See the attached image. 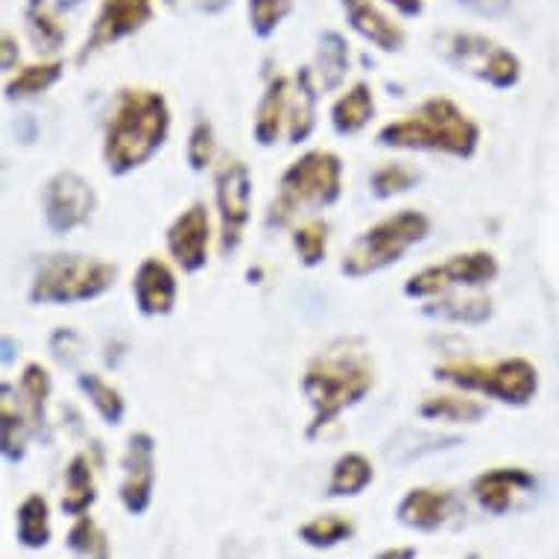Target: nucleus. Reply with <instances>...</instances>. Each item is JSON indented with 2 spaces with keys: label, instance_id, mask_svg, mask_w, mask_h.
Instances as JSON below:
<instances>
[{
  "label": "nucleus",
  "instance_id": "obj_25",
  "mask_svg": "<svg viewBox=\"0 0 559 559\" xmlns=\"http://www.w3.org/2000/svg\"><path fill=\"white\" fill-rule=\"evenodd\" d=\"M15 536L19 545L27 550H41L53 539V519H50V504L41 492H33L21 501L15 510Z\"/></svg>",
  "mask_w": 559,
  "mask_h": 559
},
{
  "label": "nucleus",
  "instance_id": "obj_14",
  "mask_svg": "<svg viewBox=\"0 0 559 559\" xmlns=\"http://www.w3.org/2000/svg\"><path fill=\"white\" fill-rule=\"evenodd\" d=\"M212 214L205 202H191L165 231V243L170 258L182 273H200L209 266V249H212Z\"/></svg>",
  "mask_w": 559,
  "mask_h": 559
},
{
  "label": "nucleus",
  "instance_id": "obj_17",
  "mask_svg": "<svg viewBox=\"0 0 559 559\" xmlns=\"http://www.w3.org/2000/svg\"><path fill=\"white\" fill-rule=\"evenodd\" d=\"M340 7L346 12L348 27L364 41H369L381 53H402L407 45V33L393 15L381 10L378 0H340Z\"/></svg>",
  "mask_w": 559,
  "mask_h": 559
},
{
  "label": "nucleus",
  "instance_id": "obj_13",
  "mask_svg": "<svg viewBox=\"0 0 559 559\" xmlns=\"http://www.w3.org/2000/svg\"><path fill=\"white\" fill-rule=\"evenodd\" d=\"M120 468H123L118 489L120 504L129 515H144L156 492V440L147 431H135L129 437Z\"/></svg>",
  "mask_w": 559,
  "mask_h": 559
},
{
  "label": "nucleus",
  "instance_id": "obj_22",
  "mask_svg": "<svg viewBox=\"0 0 559 559\" xmlns=\"http://www.w3.org/2000/svg\"><path fill=\"white\" fill-rule=\"evenodd\" d=\"M352 71V50L343 33L325 29L317 45V59H313V76L320 83V92H337L346 83Z\"/></svg>",
  "mask_w": 559,
  "mask_h": 559
},
{
  "label": "nucleus",
  "instance_id": "obj_23",
  "mask_svg": "<svg viewBox=\"0 0 559 559\" xmlns=\"http://www.w3.org/2000/svg\"><path fill=\"white\" fill-rule=\"evenodd\" d=\"M376 118V94L369 83H355L331 106V127L337 135H358Z\"/></svg>",
  "mask_w": 559,
  "mask_h": 559
},
{
  "label": "nucleus",
  "instance_id": "obj_10",
  "mask_svg": "<svg viewBox=\"0 0 559 559\" xmlns=\"http://www.w3.org/2000/svg\"><path fill=\"white\" fill-rule=\"evenodd\" d=\"M214 200H217V223H221V255H235L243 243V231L252 214V174L235 156H226L214 170Z\"/></svg>",
  "mask_w": 559,
  "mask_h": 559
},
{
  "label": "nucleus",
  "instance_id": "obj_19",
  "mask_svg": "<svg viewBox=\"0 0 559 559\" xmlns=\"http://www.w3.org/2000/svg\"><path fill=\"white\" fill-rule=\"evenodd\" d=\"M290 92H294V80H287L285 74H273L266 80V88L261 94V103H258L255 111V127H252L258 147H273L287 129Z\"/></svg>",
  "mask_w": 559,
  "mask_h": 559
},
{
  "label": "nucleus",
  "instance_id": "obj_42",
  "mask_svg": "<svg viewBox=\"0 0 559 559\" xmlns=\"http://www.w3.org/2000/svg\"><path fill=\"white\" fill-rule=\"evenodd\" d=\"M457 3H466V7L480 12H492L496 7H504V0H457Z\"/></svg>",
  "mask_w": 559,
  "mask_h": 559
},
{
  "label": "nucleus",
  "instance_id": "obj_7",
  "mask_svg": "<svg viewBox=\"0 0 559 559\" xmlns=\"http://www.w3.org/2000/svg\"><path fill=\"white\" fill-rule=\"evenodd\" d=\"M433 376L457 390L480 393L510 407H527L539 393V369L527 358H501L489 364L449 360L433 369Z\"/></svg>",
  "mask_w": 559,
  "mask_h": 559
},
{
  "label": "nucleus",
  "instance_id": "obj_37",
  "mask_svg": "<svg viewBox=\"0 0 559 559\" xmlns=\"http://www.w3.org/2000/svg\"><path fill=\"white\" fill-rule=\"evenodd\" d=\"M294 12V0H249V29L255 38H273Z\"/></svg>",
  "mask_w": 559,
  "mask_h": 559
},
{
  "label": "nucleus",
  "instance_id": "obj_33",
  "mask_svg": "<svg viewBox=\"0 0 559 559\" xmlns=\"http://www.w3.org/2000/svg\"><path fill=\"white\" fill-rule=\"evenodd\" d=\"M355 536V524L352 519L340 513H325V515H317L311 522H305L299 527V539L308 545V548H317V550H329V548H337L343 542H348Z\"/></svg>",
  "mask_w": 559,
  "mask_h": 559
},
{
  "label": "nucleus",
  "instance_id": "obj_36",
  "mask_svg": "<svg viewBox=\"0 0 559 559\" xmlns=\"http://www.w3.org/2000/svg\"><path fill=\"white\" fill-rule=\"evenodd\" d=\"M185 158H188L193 174H202V170H209L214 165V158H217V135H214V127L209 118L193 120Z\"/></svg>",
  "mask_w": 559,
  "mask_h": 559
},
{
  "label": "nucleus",
  "instance_id": "obj_28",
  "mask_svg": "<svg viewBox=\"0 0 559 559\" xmlns=\"http://www.w3.org/2000/svg\"><path fill=\"white\" fill-rule=\"evenodd\" d=\"M19 399L27 411L29 423H33V431L41 433L47 425V402H50V393H53V378L47 372V367L41 364H27L24 372L19 378Z\"/></svg>",
  "mask_w": 559,
  "mask_h": 559
},
{
  "label": "nucleus",
  "instance_id": "obj_34",
  "mask_svg": "<svg viewBox=\"0 0 559 559\" xmlns=\"http://www.w3.org/2000/svg\"><path fill=\"white\" fill-rule=\"evenodd\" d=\"M68 550L76 554L80 559H111V545L109 536L103 533V527L94 522L92 515L85 513L80 519H74L71 531H68V539H64Z\"/></svg>",
  "mask_w": 559,
  "mask_h": 559
},
{
  "label": "nucleus",
  "instance_id": "obj_2",
  "mask_svg": "<svg viewBox=\"0 0 559 559\" xmlns=\"http://www.w3.org/2000/svg\"><path fill=\"white\" fill-rule=\"evenodd\" d=\"M170 103L156 88L129 85L111 100L106 132H103V162L111 176L135 174L170 138Z\"/></svg>",
  "mask_w": 559,
  "mask_h": 559
},
{
  "label": "nucleus",
  "instance_id": "obj_11",
  "mask_svg": "<svg viewBox=\"0 0 559 559\" xmlns=\"http://www.w3.org/2000/svg\"><path fill=\"white\" fill-rule=\"evenodd\" d=\"M41 205L47 229L53 235H68L92 221V214L97 212V193L92 182L76 170H59L47 179Z\"/></svg>",
  "mask_w": 559,
  "mask_h": 559
},
{
  "label": "nucleus",
  "instance_id": "obj_32",
  "mask_svg": "<svg viewBox=\"0 0 559 559\" xmlns=\"http://www.w3.org/2000/svg\"><path fill=\"white\" fill-rule=\"evenodd\" d=\"M76 384L88 395V402L94 404V411L100 413V419L106 425H120L123 423V416H127V399L120 395L118 386H111L109 381L97 372H80L76 376Z\"/></svg>",
  "mask_w": 559,
  "mask_h": 559
},
{
  "label": "nucleus",
  "instance_id": "obj_40",
  "mask_svg": "<svg viewBox=\"0 0 559 559\" xmlns=\"http://www.w3.org/2000/svg\"><path fill=\"white\" fill-rule=\"evenodd\" d=\"M0 64H3V71H12L19 64V47H15V36L10 29L3 33V59H0Z\"/></svg>",
  "mask_w": 559,
  "mask_h": 559
},
{
  "label": "nucleus",
  "instance_id": "obj_31",
  "mask_svg": "<svg viewBox=\"0 0 559 559\" xmlns=\"http://www.w3.org/2000/svg\"><path fill=\"white\" fill-rule=\"evenodd\" d=\"M24 24H27V36L38 53L56 56L62 50L64 29L56 19V12L47 7V0H29L24 10Z\"/></svg>",
  "mask_w": 559,
  "mask_h": 559
},
{
  "label": "nucleus",
  "instance_id": "obj_1",
  "mask_svg": "<svg viewBox=\"0 0 559 559\" xmlns=\"http://www.w3.org/2000/svg\"><path fill=\"white\" fill-rule=\"evenodd\" d=\"M376 386V364L358 337H340L308 360L302 372V393L311 404L308 440H317L340 416L358 407Z\"/></svg>",
  "mask_w": 559,
  "mask_h": 559
},
{
  "label": "nucleus",
  "instance_id": "obj_21",
  "mask_svg": "<svg viewBox=\"0 0 559 559\" xmlns=\"http://www.w3.org/2000/svg\"><path fill=\"white\" fill-rule=\"evenodd\" d=\"M317 100H320V83L313 76V68H299L290 92V118H287V141L305 144L317 127Z\"/></svg>",
  "mask_w": 559,
  "mask_h": 559
},
{
  "label": "nucleus",
  "instance_id": "obj_24",
  "mask_svg": "<svg viewBox=\"0 0 559 559\" xmlns=\"http://www.w3.org/2000/svg\"><path fill=\"white\" fill-rule=\"evenodd\" d=\"M97 501V480H94L92 457L80 451L64 466V492H62V513L71 519H80Z\"/></svg>",
  "mask_w": 559,
  "mask_h": 559
},
{
  "label": "nucleus",
  "instance_id": "obj_6",
  "mask_svg": "<svg viewBox=\"0 0 559 559\" xmlns=\"http://www.w3.org/2000/svg\"><path fill=\"white\" fill-rule=\"evenodd\" d=\"M118 266L92 255L59 252L47 255L33 273L27 299L33 305H83L109 294Z\"/></svg>",
  "mask_w": 559,
  "mask_h": 559
},
{
  "label": "nucleus",
  "instance_id": "obj_9",
  "mask_svg": "<svg viewBox=\"0 0 559 559\" xmlns=\"http://www.w3.org/2000/svg\"><path fill=\"white\" fill-rule=\"evenodd\" d=\"M501 273L498 258L489 249H472V252H457L449 255L442 264L423 266L404 282V296L407 299H437V296L454 294V290H477V287L492 285Z\"/></svg>",
  "mask_w": 559,
  "mask_h": 559
},
{
  "label": "nucleus",
  "instance_id": "obj_27",
  "mask_svg": "<svg viewBox=\"0 0 559 559\" xmlns=\"http://www.w3.org/2000/svg\"><path fill=\"white\" fill-rule=\"evenodd\" d=\"M425 317H433V320H449V322H463V325H480V322L492 320V299L489 296H457L445 294L437 296L433 302L423 305Z\"/></svg>",
  "mask_w": 559,
  "mask_h": 559
},
{
  "label": "nucleus",
  "instance_id": "obj_4",
  "mask_svg": "<svg viewBox=\"0 0 559 559\" xmlns=\"http://www.w3.org/2000/svg\"><path fill=\"white\" fill-rule=\"evenodd\" d=\"M343 197V158L331 150H308L305 156L287 165L278 179L270 209H266V226L285 229L308 212L331 209Z\"/></svg>",
  "mask_w": 559,
  "mask_h": 559
},
{
  "label": "nucleus",
  "instance_id": "obj_12",
  "mask_svg": "<svg viewBox=\"0 0 559 559\" xmlns=\"http://www.w3.org/2000/svg\"><path fill=\"white\" fill-rule=\"evenodd\" d=\"M153 19H156L153 0H100V10L94 15L92 33L85 36L83 47L76 53V64H85L100 50H106V47L135 36Z\"/></svg>",
  "mask_w": 559,
  "mask_h": 559
},
{
  "label": "nucleus",
  "instance_id": "obj_43",
  "mask_svg": "<svg viewBox=\"0 0 559 559\" xmlns=\"http://www.w3.org/2000/svg\"><path fill=\"white\" fill-rule=\"evenodd\" d=\"M80 3H83V0H56V12H71L76 10Z\"/></svg>",
  "mask_w": 559,
  "mask_h": 559
},
{
  "label": "nucleus",
  "instance_id": "obj_29",
  "mask_svg": "<svg viewBox=\"0 0 559 559\" xmlns=\"http://www.w3.org/2000/svg\"><path fill=\"white\" fill-rule=\"evenodd\" d=\"M419 416L428 419V423L475 425L486 416V404L480 402V399H472V395H428V399L419 404Z\"/></svg>",
  "mask_w": 559,
  "mask_h": 559
},
{
  "label": "nucleus",
  "instance_id": "obj_8",
  "mask_svg": "<svg viewBox=\"0 0 559 559\" xmlns=\"http://www.w3.org/2000/svg\"><path fill=\"white\" fill-rule=\"evenodd\" d=\"M437 45H440L437 50L442 59L457 74L472 76L477 83L498 88V92H510L522 83V59L492 36L472 33V29H451V33H442Z\"/></svg>",
  "mask_w": 559,
  "mask_h": 559
},
{
  "label": "nucleus",
  "instance_id": "obj_15",
  "mask_svg": "<svg viewBox=\"0 0 559 559\" xmlns=\"http://www.w3.org/2000/svg\"><path fill=\"white\" fill-rule=\"evenodd\" d=\"M132 296L141 317H170L179 299V282H176L174 266L162 258H144L132 275Z\"/></svg>",
  "mask_w": 559,
  "mask_h": 559
},
{
  "label": "nucleus",
  "instance_id": "obj_35",
  "mask_svg": "<svg viewBox=\"0 0 559 559\" xmlns=\"http://www.w3.org/2000/svg\"><path fill=\"white\" fill-rule=\"evenodd\" d=\"M419 179H423V174L413 165H407V162H386L378 170H372L369 188H372L378 200H390V197L413 191L419 185Z\"/></svg>",
  "mask_w": 559,
  "mask_h": 559
},
{
  "label": "nucleus",
  "instance_id": "obj_30",
  "mask_svg": "<svg viewBox=\"0 0 559 559\" xmlns=\"http://www.w3.org/2000/svg\"><path fill=\"white\" fill-rule=\"evenodd\" d=\"M64 74L62 59H47V62L27 64V68H19L15 74L7 80V100H29V97H38L45 94L47 88H53Z\"/></svg>",
  "mask_w": 559,
  "mask_h": 559
},
{
  "label": "nucleus",
  "instance_id": "obj_44",
  "mask_svg": "<svg viewBox=\"0 0 559 559\" xmlns=\"http://www.w3.org/2000/svg\"><path fill=\"white\" fill-rule=\"evenodd\" d=\"M167 3H176V0H167Z\"/></svg>",
  "mask_w": 559,
  "mask_h": 559
},
{
  "label": "nucleus",
  "instance_id": "obj_5",
  "mask_svg": "<svg viewBox=\"0 0 559 559\" xmlns=\"http://www.w3.org/2000/svg\"><path fill=\"white\" fill-rule=\"evenodd\" d=\"M431 231V217L419 209H402L390 214L352 240L340 261V273L346 278H367L386 266L399 264L413 247H419Z\"/></svg>",
  "mask_w": 559,
  "mask_h": 559
},
{
  "label": "nucleus",
  "instance_id": "obj_39",
  "mask_svg": "<svg viewBox=\"0 0 559 559\" xmlns=\"http://www.w3.org/2000/svg\"><path fill=\"white\" fill-rule=\"evenodd\" d=\"M386 7H393L404 19H419L425 12V0H386Z\"/></svg>",
  "mask_w": 559,
  "mask_h": 559
},
{
  "label": "nucleus",
  "instance_id": "obj_20",
  "mask_svg": "<svg viewBox=\"0 0 559 559\" xmlns=\"http://www.w3.org/2000/svg\"><path fill=\"white\" fill-rule=\"evenodd\" d=\"M12 384H3V402H0V451L3 460L19 466L21 460L27 457V442L33 437V423H29L27 411L21 399H12Z\"/></svg>",
  "mask_w": 559,
  "mask_h": 559
},
{
  "label": "nucleus",
  "instance_id": "obj_26",
  "mask_svg": "<svg viewBox=\"0 0 559 559\" xmlns=\"http://www.w3.org/2000/svg\"><path fill=\"white\" fill-rule=\"evenodd\" d=\"M372 480H376L372 460L360 451H348V454L334 460L325 492H329V498H358L367 486H372Z\"/></svg>",
  "mask_w": 559,
  "mask_h": 559
},
{
  "label": "nucleus",
  "instance_id": "obj_38",
  "mask_svg": "<svg viewBox=\"0 0 559 559\" xmlns=\"http://www.w3.org/2000/svg\"><path fill=\"white\" fill-rule=\"evenodd\" d=\"M294 249L302 266H320L329 249V223L308 221L294 231Z\"/></svg>",
  "mask_w": 559,
  "mask_h": 559
},
{
  "label": "nucleus",
  "instance_id": "obj_18",
  "mask_svg": "<svg viewBox=\"0 0 559 559\" xmlns=\"http://www.w3.org/2000/svg\"><path fill=\"white\" fill-rule=\"evenodd\" d=\"M457 496L449 486H413L395 507V519L419 533L440 531L454 513Z\"/></svg>",
  "mask_w": 559,
  "mask_h": 559
},
{
  "label": "nucleus",
  "instance_id": "obj_3",
  "mask_svg": "<svg viewBox=\"0 0 559 559\" xmlns=\"http://www.w3.org/2000/svg\"><path fill=\"white\" fill-rule=\"evenodd\" d=\"M376 141L381 147L472 158L480 147V127L449 97H428L407 115L384 123Z\"/></svg>",
  "mask_w": 559,
  "mask_h": 559
},
{
  "label": "nucleus",
  "instance_id": "obj_41",
  "mask_svg": "<svg viewBox=\"0 0 559 559\" xmlns=\"http://www.w3.org/2000/svg\"><path fill=\"white\" fill-rule=\"evenodd\" d=\"M416 557H419V550L413 548V545H402V548H384L372 559H416Z\"/></svg>",
  "mask_w": 559,
  "mask_h": 559
},
{
  "label": "nucleus",
  "instance_id": "obj_16",
  "mask_svg": "<svg viewBox=\"0 0 559 559\" xmlns=\"http://www.w3.org/2000/svg\"><path fill=\"white\" fill-rule=\"evenodd\" d=\"M536 489V477L522 466H498L472 480V496L480 510L492 515H504L515 507V501Z\"/></svg>",
  "mask_w": 559,
  "mask_h": 559
}]
</instances>
